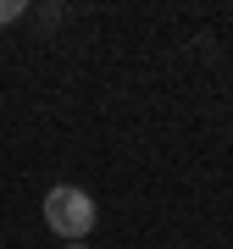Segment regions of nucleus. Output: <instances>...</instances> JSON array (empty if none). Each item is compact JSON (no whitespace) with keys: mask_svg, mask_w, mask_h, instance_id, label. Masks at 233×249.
I'll return each mask as SVG.
<instances>
[{"mask_svg":"<svg viewBox=\"0 0 233 249\" xmlns=\"http://www.w3.org/2000/svg\"><path fill=\"white\" fill-rule=\"evenodd\" d=\"M22 11H28V6H22V0H0V28H6V22H17V17H22Z\"/></svg>","mask_w":233,"mask_h":249,"instance_id":"obj_2","label":"nucleus"},{"mask_svg":"<svg viewBox=\"0 0 233 249\" xmlns=\"http://www.w3.org/2000/svg\"><path fill=\"white\" fill-rule=\"evenodd\" d=\"M67 249H89V244H67Z\"/></svg>","mask_w":233,"mask_h":249,"instance_id":"obj_3","label":"nucleus"},{"mask_svg":"<svg viewBox=\"0 0 233 249\" xmlns=\"http://www.w3.org/2000/svg\"><path fill=\"white\" fill-rule=\"evenodd\" d=\"M45 222L61 232L67 244H83L95 232V199L83 194V188H72V183H56L45 194Z\"/></svg>","mask_w":233,"mask_h":249,"instance_id":"obj_1","label":"nucleus"}]
</instances>
